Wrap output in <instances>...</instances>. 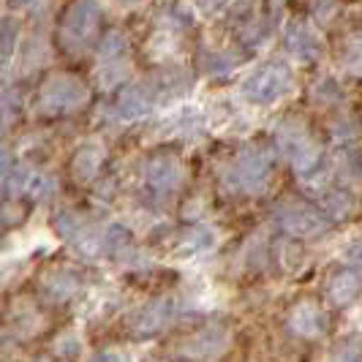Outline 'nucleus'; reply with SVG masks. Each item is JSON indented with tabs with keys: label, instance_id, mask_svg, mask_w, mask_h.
<instances>
[{
	"label": "nucleus",
	"instance_id": "nucleus-25",
	"mask_svg": "<svg viewBox=\"0 0 362 362\" xmlns=\"http://www.w3.org/2000/svg\"><path fill=\"white\" fill-rule=\"evenodd\" d=\"M128 74V66L126 60H117V63H101L98 66V82H101V88H115V85H120L123 79H126Z\"/></svg>",
	"mask_w": 362,
	"mask_h": 362
},
{
	"label": "nucleus",
	"instance_id": "nucleus-27",
	"mask_svg": "<svg viewBox=\"0 0 362 362\" xmlns=\"http://www.w3.org/2000/svg\"><path fill=\"white\" fill-rule=\"evenodd\" d=\"M341 166L349 177L354 180H362V147H349L341 156Z\"/></svg>",
	"mask_w": 362,
	"mask_h": 362
},
{
	"label": "nucleus",
	"instance_id": "nucleus-1",
	"mask_svg": "<svg viewBox=\"0 0 362 362\" xmlns=\"http://www.w3.org/2000/svg\"><path fill=\"white\" fill-rule=\"evenodd\" d=\"M275 139H278V150H281L284 156H289V161L294 163L297 175L310 177V175L319 169L322 153H319L316 142L308 136V131H305L303 123H297V120L281 123L278 134H275Z\"/></svg>",
	"mask_w": 362,
	"mask_h": 362
},
{
	"label": "nucleus",
	"instance_id": "nucleus-2",
	"mask_svg": "<svg viewBox=\"0 0 362 362\" xmlns=\"http://www.w3.org/2000/svg\"><path fill=\"white\" fill-rule=\"evenodd\" d=\"M88 85L74 76V74H54L49 76L41 93H38V107L44 109L47 115H63V112H71L79 109L82 104H88Z\"/></svg>",
	"mask_w": 362,
	"mask_h": 362
},
{
	"label": "nucleus",
	"instance_id": "nucleus-30",
	"mask_svg": "<svg viewBox=\"0 0 362 362\" xmlns=\"http://www.w3.org/2000/svg\"><path fill=\"white\" fill-rule=\"evenodd\" d=\"M313 93H316V98H332V101H338V98H341V88H338L332 79H322V82H316Z\"/></svg>",
	"mask_w": 362,
	"mask_h": 362
},
{
	"label": "nucleus",
	"instance_id": "nucleus-19",
	"mask_svg": "<svg viewBox=\"0 0 362 362\" xmlns=\"http://www.w3.org/2000/svg\"><path fill=\"white\" fill-rule=\"evenodd\" d=\"M319 207H322L325 216L346 218L351 210V197L341 188H322L319 191Z\"/></svg>",
	"mask_w": 362,
	"mask_h": 362
},
{
	"label": "nucleus",
	"instance_id": "nucleus-7",
	"mask_svg": "<svg viewBox=\"0 0 362 362\" xmlns=\"http://www.w3.org/2000/svg\"><path fill=\"white\" fill-rule=\"evenodd\" d=\"M175 316H177V300L175 297H158V300L134 310L128 325L136 335H156L166 325H172Z\"/></svg>",
	"mask_w": 362,
	"mask_h": 362
},
{
	"label": "nucleus",
	"instance_id": "nucleus-5",
	"mask_svg": "<svg viewBox=\"0 0 362 362\" xmlns=\"http://www.w3.org/2000/svg\"><path fill=\"white\" fill-rule=\"evenodd\" d=\"M272 172V153L264 147H248L237 156L235 166L229 169V185L240 191H262Z\"/></svg>",
	"mask_w": 362,
	"mask_h": 362
},
{
	"label": "nucleus",
	"instance_id": "nucleus-18",
	"mask_svg": "<svg viewBox=\"0 0 362 362\" xmlns=\"http://www.w3.org/2000/svg\"><path fill=\"white\" fill-rule=\"evenodd\" d=\"M76 289H79V278H76V272L66 270V267L52 270L44 278V291L52 300H69V297L76 294Z\"/></svg>",
	"mask_w": 362,
	"mask_h": 362
},
{
	"label": "nucleus",
	"instance_id": "nucleus-32",
	"mask_svg": "<svg viewBox=\"0 0 362 362\" xmlns=\"http://www.w3.org/2000/svg\"><path fill=\"white\" fill-rule=\"evenodd\" d=\"M346 259H349L351 264L362 267V240H354V243L346 248Z\"/></svg>",
	"mask_w": 362,
	"mask_h": 362
},
{
	"label": "nucleus",
	"instance_id": "nucleus-4",
	"mask_svg": "<svg viewBox=\"0 0 362 362\" xmlns=\"http://www.w3.org/2000/svg\"><path fill=\"white\" fill-rule=\"evenodd\" d=\"M272 216H275L278 226L284 232H289L291 237H300V240L322 237L329 229V223L322 216V210L310 207L305 202H284V204H278L272 210Z\"/></svg>",
	"mask_w": 362,
	"mask_h": 362
},
{
	"label": "nucleus",
	"instance_id": "nucleus-15",
	"mask_svg": "<svg viewBox=\"0 0 362 362\" xmlns=\"http://www.w3.org/2000/svg\"><path fill=\"white\" fill-rule=\"evenodd\" d=\"M104 161V145L101 142H85V145L76 150L71 161V172L76 182H90Z\"/></svg>",
	"mask_w": 362,
	"mask_h": 362
},
{
	"label": "nucleus",
	"instance_id": "nucleus-8",
	"mask_svg": "<svg viewBox=\"0 0 362 362\" xmlns=\"http://www.w3.org/2000/svg\"><path fill=\"white\" fill-rule=\"evenodd\" d=\"M185 169H182L180 158L175 156H153L145 163V182L150 191L156 194H172L182 185Z\"/></svg>",
	"mask_w": 362,
	"mask_h": 362
},
{
	"label": "nucleus",
	"instance_id": "nucleus-20",
	"mask_svg": "<svg viewBox=\"0 0 362 362\" xmlns=\"http://www.w3.org/2000/svg\"><path fill=\"white\" fill-rule=\"evenodd\" d=\"M126 54V36L120 30H109L101 38V47H98V60L101 63H117L123 60Z\"/></svg>",
	"mask_w": 362,
	"mask_h": 362
},
{
	"label": "nucleus",
	"instance_id": "nucleus-17",
	"mask_svg": "<svg viewBox=\"0 0 362 362\" xmlns=\"http://www.w3.org/2000/svg\"><path fill=\"white\" fill-rule=\"evenodd\" d=\"M218 243L216 232L210 226H194L185 235L177 237V254L180 256H202L213 251Z\"/></svg>",
	"mask_w": 362,
	"mask_h": 362
},
{
	"label": "nucleus",
	"instance_id": "nucleus-12",
	"mask_svg": "<svg viewBox=\"0 0 362 362\" xmlns=\"http://www.w3.org/2000/svg\"><path fill=\"white\" fill-rule=\"evenodd\" d=\"M289 329L303 338H316L327 329V313L313 300L297 303L289 313Z\"/></svg>",
	"mask_w": 362,
	"mask_h": 362
},
{
	"label": "nucleus",
	"instance_id": "nucleus-22",
	"mask_svg": "<svg viewBox=\"0 0 362 362\" xmlns=\"http://www.w3.org/2000/svg\"><path fill=\"white\" fill-rule=\"evenodd\" d=\"M341 63H344V69L349 74L362 76V33H357V36H351L349 41H346Z\"/></svg>",
	"mask_w": 362,
	"mask_h": 362
},
{
	"label": "nucleus",
	"instance_id": "nucleus-21",
	"mask_svg": "<svg viewBox=\"0 0 362 362\" xmlns=\"http://www.w3.org/2000/svg\"><path fill=\"white\" fill-rule=\"evenodd\" d=\"M54 229H57V235L63 237V240H82V237L88 235L82 218L71 213V210H63L60 216L54 218Z\"/></svg>",
	"mask_w": 362,
	"mask_h": 362
},
{
	"label": "nucleus",
	"instance_id": "nucleus-29",
	"mask_svg": "<svg viewBox=\"0 0 362 362\" xmlns=\"http://www.w3.org/2000/svg\"><path fill=\"white\" fill-rule=\"evenodd\" d=\"M54 351H57L60 357H74V354H79V335H76V332L60 335V338L54 341Z\"/></svg>",
	"mask_w": 362,
	"mask_h": 362
},
{
	"label": "nucleus",
	"instance_id": "nucleus-6",
	"mask_svg": "<svg viewBox=\"0 0 362 362\" xmlns=\"http://www.w3.org/2000/svg\"><path fill=\"white\" fill-rule=\"evenodd\" d=\"M95 25H98V6L95 3H74L66 11L63 28H60L63 47L71 52H82L95 36Z\"/></svg>",
	"mask_w": 362,
	"mask_h": 362
},
{
	"label": "nucleus",
	"instance_id": "nucleus-9",
	"mask_svg": "<svg viewBox=\"0 0 362 362\" xmlns=\"http://www.w3.org/2000/svg\"><path fill=\"white\" fill-rule=\"evenodd\" d=\"M226 341H229L226 327L207 325V327H202L199 332H194V335L182 344L180 351L185 357H191V360H210V357H216V354L223 351Z\"/></svg>",
	"mask_w": 362,
	"mask_h": 362
},
{
	"label": "nucleus",
	"instance_id": "nucleus-14",
	"mask_svg": "<svg viewBox=\"0 0 362 362\" xmlns=\"http://www.w3.org/2000/svg\"><path fill=\"white\" fill-rule=\"evenodd\" d=\"M150 85L156 93V101H175L191 90V76L182 69H166L158 76H153Z\"/></svg>",
	"mask_w": 362,
	"mask_h": 362
},
{
	"label": "nucleus",
	"instance_id": "nucleus-28",
	"mask_svg": "<svg viewBox=\"0 0 362 362\" xmlns=\"http://www.w3.org/2000/svg\"><path fill=\"white\" fill-rule=\"evenodd\" d=\"M332 136L335 139H341V142H346V139H351V136H357V120L354 117H349V115H341L338 120H332Z\"/></svg>",
	"mask_w": 362,
	"mask_h": 362
},
{
	"label": "nucleus",
	"instance_id": "nucleus-24",
	"mask_svg": "<svg viewBox=\"0 0 362 362\" xmlns=\"http://www.w3.org/2000/svg\"><path fill=\"white\" fill-rule=\"evenodd\" d=\"M240 52H232V49H223V52H213L210 57H207V63H204V69L210 74H226L232 71V69H237L240 66Z\"/></svg>",
	"mask_w": 362,
	"mask_h": 362
},
{
	"label": "nucleus",
	"instance_id": "nucleus-26",
	"mask_svg": "<svg viewBox=\"0 0 362 362\" xmlns=\"http://www.w3.org/2000/svg\"><path fill=\"white\" fill-rule=\"evenodd\" d=\"M19 107H22V98L17 90H6V95L0 98V123L3 126H11L19 117Z\"/></svg>",
	"mask_w": 362,
	"mask_h": 362
},
{
	"label": "nucleus",
	"instance_id": "nucleus-3",
	"mask_svg": "<svg viewBox=\"0 0 362 362\" xmlns=\"http://www.w3.org/2000/svg\"><path fill=\"white\" fill-rule=\"evenodd\" d=\"M291 88V69L286 63H264L243 79V93L254 104H272Z\"/></svg>",
	"mask_w": 362,
	"mask_h": 362
},
{
	"label": "nucleus",
	"instance_id": "nucleus-13",
	"mask_svg": "<svg viewBox=\"0 0 362 362\" xmlns=\"http://www.w3.org/2000/svg\"><path fill=\"white\" fill-rule=\"evenodd\" d=\"M286 49L303 63H313L322 57V41L308 25H291L286 30Z\"/></svg>",
	"mask_w": 362,
	"mask_h": 362
},
{
	"label": "nucleus",
	"instance_id": "nucleus-23",
	"mask_svg": "<svg viewBox=\"0 0 362 362\" xmlns=\"http://www.w3.org/2000/svg\"><path fill=\"white\" fill-rule=\"evenodd\" d=\"M17 38H19L17 19L14 17L0 19V57H8V54L17 49Z\"/></svg>",
	"mask_w": 362,
	"mask_h": 362
},
{
	"label": "nucleus",
	"instance_id": "nucleus-16",
	"mask_svg": "<svg viewBox=\"0 0 362 362\" xmlns=\"http://www.w3.org/2000/svg\"><path fill=\"white\" fill-rule=\"evenodd\" d=\"M360 289H362V281L354 270L332 272L329 281H327V297H329V303H335V305H349V303H354Z\"/></svg>",
	"mask_w": 362,
	"mask_h": 362
},
{
	"label": "nucleus",
	"instance_id": "nucleus-34",
	"mask_svg": "<svg viewBox=\"0 0 362 362\" xmlns=\"http://www.w3.org/2000/svg\"><path fill=\"white\" fill-rule=\"evenodd\" d=\"M8 163H11L8 153H6V150H0V175H6V172H8Z\"/></svg>",
	"mask_w": 362,
	"mask_h": 362
},
{
	"label": "nucleus",
	"instance_id": "nucleus-33",
	"mask_svg": "<svg viewBox=\"0 0 362 362\" xmlns=\"http://www.w3.org/2000/svg\"><path fill=\"white\" fill-rule=\"evenodd\" d=\"M95 362H126V357L120 351H104V354L95 357Z\"/></svg>",
	"mask_w": 362,
	"mask_h": 362
},
{
	"label": "nucleus",
	"instance_id": "nucleus-31",
	"mask_svg": "<svg viewBox=\"0 0 362 362\" xmlns=\"http://www.w3.org/2000/svg\"><path fill=\"white\" fill-rule=\"evenodd\" d=\"M335 362H362V346H344V349H338Z\"/></svg>",
	"mask_w": 362,
	"mask_h": 362
},
{
	"label": "nucleus",
	"instance_id": "nucleus-10",
	"mask_svg": "<svg viewBox=\"0 0 362 362\" xmlns=\"http://www.w3.org/2000/svg\"><path fill=\"white\" fill-rule=\"evenodd\" d=\"M156 104H158V101H156V93H153L150 79H147V82H139V85L123 88V93L117 95L115 112H117V117H123V120H139V117H145Z\"/></svg>",
	"mask_w": 362,
	"mask_h": 362
},
{
	"label": "nucleus",
	"instance_id": "nucleus-11",
	"mask_svg": "<svg viewBox=\"0 0 362 362\" xmlns=\"http://www.w3.org/2000/svg\"><path fill=\"white\" fill-rule=\"evenodd\" d=\"M54 191V180L47 172H36V169H28V166H17L8 177V194L11 197H33V199H47Z\"/></svg>",
	"mask_w": 362,
	"mask_h": 362
}]
</instances>
